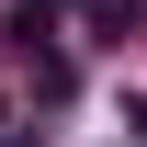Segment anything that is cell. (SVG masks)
I'll return each mask as SVG.
<instances>
[{
	"instance_id": "obj_2",
	"label": "cell",
	"mask_w": 147,
	"mask_h": 147,
	"mask_svg": "<svg viewBox=\"0 0 147 147\" xmlns=\"http://www.w3.org/2000/svg\"><path fill=\"white\" fill-rule=\"evenodd\" d=\"M125 125H136V136H147V91H136V102H125Z\"/></svg>"
},
{
	"instance_id": "obj_1",
	"label": "cell",
	"mask_w": 147,
	"mask_h": 147,
	"mask_svg": "<svg viewBox=\"0 0 147 147\" xmlns=\"http://www.w3.org/2000/svg\"><path fill=\"white\" fill-rule=\"evenodd\" d=\"M79 23H91V34H102V45H125V34H136V23H147V0H79Z\"/></svg>"
}]
</instances>
